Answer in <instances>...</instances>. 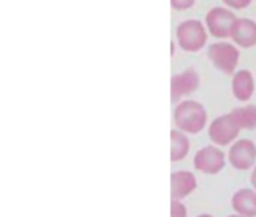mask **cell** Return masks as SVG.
Returning a JSON list of instances; mask_svg holds the SVG:
<instances>
[{
  "instance_id": "cell-15",
  "label": "cell",
  "mask_w": 256,
  "mask_h": 217,
  "mask_svg": "<svg viewBox=\"0 0 256 217\" xmlns=\"http://www.w3.org/2000/svg\"><path fill=\"white\" fill-rule=\"evenodd\" d=\"M170 217H188V210L184 200L172 199L170 202Z\"/></svg>"
},
{
  "instance_id": "cell-16",
  "label": "cell",
  "mask_w": 256,
  "mask_h": 217,
  "mask_svg": "<svg viewBox=\"0 0 256 217\" xmlns=\"http://www.w3.org/2000/svg\"><path fill=\"white\" fill-rule=\"evenodd\" d=\"M222 2L232 11H242L253 4V0H222Z\"/></svg>"
},
{
  "instance_id": "cell-2",
  "label": "cell",
  "mask_w": 256,
  "mask_h": 217,
  "mask_svg": "<svg viewBox=\"0 0 256 217\" xmlns=\"http://www.w3.org/2000/svg\"><path fill=\"white\" fill-rule=\"evenodd\" d=\"M210 34L202 20H182L175 29V42L186 53H199L206 47Z\"/></svg>"
},
{
  "instance_id": "cell-8",
  "label": "cell",
  "mask_w": 256,
  "mask_h": 217,
  "mask_svg": "<svg viewBox=\"0 0 256 217\" xmlns=\"http://www.w3.org/2000/svg\"><path fill=\"white\" fill-rule=\"evenodd\" d=\"M200 88V76L194 68H186L175 72L170 78V96L172 102L176 104L181 100L193 95Z\"/></svg>"
},
{
  "instance_id": "cell-14",
  "label": "cell",
  "mask_w": 256,
  "mask_h": 217,
  "mask_svg": "<svg viewBox=\"0 0 256 217\" xmlns=\"http://www.w3.org/2000/svg\"><path fill=\"white\" fill-rule=\"evenodd\" d=\"M238 127L246 132L256 130V104H244L240 107H235L229 112Z\"/></svg>"
},
{
  "instance_id": "cell-11",
  "label": "cell",
  "mask_w": 256,
  "mask_h": 217,
  "mask_svg": "<svg viewBox=\"0 0 256 217\" xmlns=\"http://www.w3.org/2000/svg\"><path fill=\"white\" fill-rule=\"evenodd\" d=\"M198 188V178L192 170H174L170 175L172 199L184 200Z\"/></svg>"
},
{
  "instance_id": "cell-13",
  "label": "cell",
  "mask_w": 256,
  "mask_h": 217,
  "mask_svg": "<svg viewBox=\"0 0 256 217\" xmlns=\"http://www.w3.org/2000/svg\"><path fill=\"white\" fill-rule=\"evenodd\" d=\"M170 162L172 163H180L182 160L187 158V156L190 154V148H192V142L188 134L174 128L170 132Z\"/></svg>"
},
{
  "instance_id": "cell-9",
  "label": "cell",
  "mask_w": 256,
  "mask_h": 217,
  "mask_svg": "<svg viewBox=\"0 0 256 217\" xmlns=\"http://www.w3.org/2000/svg\"><path fill=\"white\" fill-rule=\"evenodd\" d=\"M254 90H256L254 76L250 70L241 68L230 76V92L236 101L248 102L254 95Z\"/></svg>"
},
{
  "instance_id": "cell-5",
  "label": "cell",
  "mask_w": 256,
  "mask_h": 217,
  "mask_svg": "<svg viewBox=\"0 0 256 217\" xmlns=\"http://www.w3.org/2000/svg\"><path fill=\"white\" fill-rule=\"evenodd\" d=\"M208 138L211 144L220 146V148H229L240 136L241 128L235 122L230 114H223L216 116L212 121H210L206 127Z\"/></svg>"
},
{
  "instance_id": "cell-18",
  "label": "cell",
  "mask_w": 256,
  "mask_h": 217,
  "mask_svg": "<svg viewBox=\"0 0 256 217\" xmlns=\"http://www.w3.org/2000/svg\"><path fill=\"white\" fill-rule=\"evenodd\" d=\"M250 186L256 190V164H254L253 169L250 170Z\"/></svg>"
},
{
  "instance_id": "cell-19",
  "label": "cell",
  "mask_w": 256,
  "mask_h": 217,
  "mask_svg": "<svg viewBox=\"0 0 256 217\" xmlns=\"http://www.w3.org/2000/svg\"><path fill=\"white\" fill-rule=\"evenodd\" d=\"M196 217H216V216H212V214H208V212H200V214H198Z\"/></svg>"
},
{
  "instance_id": "cell-4",
  "label": "cell",
  "mask_w": 256,
  "mask_h": 217,
  "mask_svg": "<svg viewBox=\"0 0 256 217\" xmlns=\"http://www.w3.org/2000/svg\"><path fill=\"white\" fill-rule=\"evenodd\" d=\"M235 11L229 10L228 6H214L211 8L204 18V23L206 26V30L210 36L218 40H229L234 24L236 22Z\"/></svg>"
},
{
  "instance_id": "cell-7",
  "label": "cell",
  "mask_w": 256,
  "mask_h": 217,
  "mask_svg": "<svg viewBox=\"0 0 256 217\" xmlns=\"http://www.w3.org/2000/svg\"><path fill=\"white\" fill-rule=\"evenodd\" d=\"M228 163L238 172L252 170L256 164V144L248 138H238L228 150Z\"/></svg>"
},
{
  "instance_id": "cell-10",
  "label": "cell",
  "mask_w": 256,
  "mask_h": 217,
  "mask_svg": "<svg viewBox=\"0 0 256 217\" xmlns=\"http://www.w3.org/2000/svg\"><path fill=\"white\" fill-rule=\"evenodd\" d=\"M229 40L240 50L253 48L256 46V22L248 17H238Z\"/></svg>"
},
{
  "instance_id": "cell-3",
  "label": "cell",
  "mask_w": 256,
  "mask_h": 217,
  "mask_svg": "<svg viewBox=\"0 0 256 217\" xmlns=\"http://www.w3.org/2000/svg\"><path fill=\"white\" fill-rule=\"evenodd\" d=\"M206 54L212 66L224 76H232L240 65V48L228 40H218L208 46Z\"/></svg>"
},
{
  "instance_id": "cell-6",
  "label": "cell",
  "mask_w": 256,
  "mask_h": 217,
  "mask_svg": "<svg viewBox=\"0 0 256 217\" xmlns=\"http://www.w3.org/2000/svg\"><path fill=\"white\" fill-rule=\"evenodd\" d=\"M228 164V156L223 148L211 144L199 148L193 157L194 170L204 175H218Z\"/></svg>"
},
{
  "instance_id": "cell-1",
  "label": "cell",
  "mask_w": 256,
  "mask_h": 217,
  "mask_svg": "<svg viewBox=\"0 0 256 217\" xmlns=\"http://www.w3.org/2000/svg\"><path fill=\"white\" fill-rule=\"evenodd\" d=\"M208 124H210L208 112L200 101L186 98L175 104L174 128L188 136H198L208 127Z\"/></svg>"
},
{
  "instance_id": "cell-12",
  "label": "cell",
  "mask_w": 256,
  "mask_h": 217,
  "mask_svg": "<svg viewBox=\"0 0 256 217\" xmlns=\"http://www.w3.org/2000/svg\"><path fill=\"white\" fill-rule=\"evenodd\" d=\"M230 206L235 214L242 217H256V190L253 187H242L234 192Z\"/></svg>"
},
{
  "instance_id": "cell-20",
  "label": "cell",
  "mask_w": 256,
  "mask_h": 217,
  "mask_svg": "<svg viewBox=\"0 0 256 217\" xmlns=\"http://www.w3.org/2000/svg\"><path fill=\"white\" fill-rule=\"evenodd\" d=\"M226 217H242V216H240V214H235V212H234V214H229V216H226Z\"/></svg>"
},
{
  "instance_id": "cell-17",
  "label": "cell",
  "mask_w": 256,
  "mask_h": 217,
  "mask_svg": "<svg viewBox=\"0 0 256 217\" xmlns=\"http://www.w3.org/2000/svg\"><path fill=\"white\" fill-rule=\"evenodd\" d=\"M196 5V0H170V6L174 11L184 12L192 10Z\"/></svg>"
}]
</instances>
